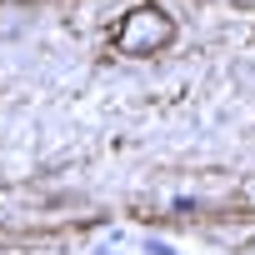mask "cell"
Here are the masks:
<instances>
[{
  "label": "cell",
  "instance_id": "obj_2",
  "mask_svg": "<svg viewBox=\"0 0 255 255\" xmlns=\"http://www.w3.org/2000/svg\"><path fill=\"white\" fill-rule=\"evenodd\" d=\"M25 10H30V0H0V35H15L25 25Z\"/></svg>",
  "mask_w": 255,
  "mask_h": 255
},
{
  "label": "cell",
  "instance_id": "obj_1",
  "mask_svg": "<svg viewBox=\"0 0 255 255\" xmlns=\"http://www.w3.org/2000/svg\"><path fill=\"white\" fill-rule=\"evenodd\" d=\"M175 45V15L165 5H135V10H125L120 25H115V50L120 55H130V60H145V55H160Z\"/></svg>",
  "mask_w": 255,
  "mask_h": 255
}]
</instances>
